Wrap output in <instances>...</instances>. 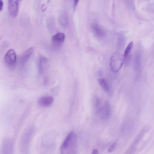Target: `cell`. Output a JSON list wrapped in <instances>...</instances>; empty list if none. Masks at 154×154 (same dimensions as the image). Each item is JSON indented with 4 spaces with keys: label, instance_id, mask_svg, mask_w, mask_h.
<instances>
[{
    "label": "cell",
    "instance_id": "4fadbf2b",
    "mask_svg": "<svg viewBox=\"0 0 154 154\" xmlns=\"http://www.w3.org/2000/svg\"><path fill=\"white\" fill-rule=\"evenodd\" d=\"M47 58L43 55L39 56L38 62V69L40 73H42L44 70L47 63Z\"/></svg>",
    "mask_w": 154,
    "mask_h": 154
},
{
    "label": "cell",
    "instance_id": "ba28073f",
    "mask_svg": "<svg viewBox=\"0 0 154 154\" xmlns=\"http://www.w3.org/2000/svg\"><path fill=\"white\" fill-rule=\"evenodd\" d=\"M58 20L60 24L63 26L66 27L67 26L69 17L66 11H63L59 14Z\"/></svg>",
    "mask_w": 154,
    "mask_h": 154
},
{
    "label": "cell",
    "instance_id": "ffe728a7",
    "mask_svg": "<svg viewBox=\"0 0 154 154\" xmlns=\"http://www.w3.org/2000/svg\"><path fill=\"white\" fill-rule=\"evenodd\" d=\"M98 74L100 76H102L103 75V72L101 71H99L98 72Z\"/></svg>",
    "mask_w": 154,
    "mask_h": 154
},
{
    "label": "cell",
    "instance_id": "9a60e30c",
    "mask_svg": "<svg viewBox=\"0 0 154 154\" xmlns=\"http://www.w3.org/2000/svg\"><path fill=\"white\" fill-rule=\"evenodd\" d=\"M93 105L94 109L97 110L101 106V101L97 96L94 97L93 100Z\"/></svg>",
    "mask_w": 154,
    "mask_h": 154
},
{
    "label": "cell",
    "instance_id": "5bb4252c",
    "mask_svg": "<svg viewBox=\"0 0 154 154\" xmlns=\"http://www.w3.org/2000/svg\"><path fill=\"white\" fill-rule=\"evenodd\" d=\"M98 82L102 89L106 92L108 93L110 91V88L106 80L103 78L98 79Z\"/></svg>",
    "mask_w": 154,
    "mask_h": 154
},
{
    "label": "cell",
    "instance_id": "2e32d148",
    "mask_svg": "<svg viewBox=\"0 0 154 154\" xmlns=\"http://www.w3.org/2000/svg\"><path fill=\"white\" fill-rule=\"evenodd\" d=\"M116 145V143H114L112 144L108 149V152L110 153L112 152L115 149Z\"/></svg>",
    "mask_w": 154,
    "mask_h": 154
},
{
    "label": "cell",
    "instance_id": "8fae6325",
    "mask_svg": "<svg viewBox=\"0 0 154 154\" xmlns=\"http://www.w3.org/2000/svg\"><path fill=\"white\" fill-rule=\"evenodd\" d=\"M33 48L31 47L26 50L21 56L20 61L22 65H24L27 61L32 55Z\"/></svg>",
    "mask_w": 154,
    "mask_h": 154
},
{
    "label": "cell",
    "instance_id": "ac0fdd59",
    "mask_svg": "<svg viewBox=\"0 0 154 154\" xmlns=\"http://www.w3.org/2000/svg\"><path fill=\"white\" fill-rule=\"evenodd\" d=\"M91 154H99V152L97 150L95 149L93 150Z\"/></svg>",
    "mask_w": 154,
    "mask_h": 154
},
{
    "label": "cell",
    "instance_id": "9c48e42d",
    "mask_svg": "<svg viewBox=\"0 0 154 154\" xmlns=\"http://www.w3.org/2000/svg\"><path fill=\"white\" fill-rule=\"evenodd\" d=\"M141 55L137 53L135 55L134 62V70L135 77L137 78L139 76L140 71Z\"/></svg>",
    "mask_w": 154,
    "mask_h": 154
},
{
    "label": "cell",
    "instance_id": "7c38bea8",
    "mask_svg": "<svg viewBox=\"0 0 154 154\" xmlns=\"http://www.w3.org/2000/svg\"><path fill=\"white\" fill-rule=\"evenodd\" d=\"M133 45V42H131L127 46L125 51L123 58L124 63L126 65H128L129 63L131 57L130 54Z\"/></svg>",
    "mask_w": 154,
    "mask_h": 154
},
{
    "label": "cell",
    "instance_id": "e0dca14e",
    "mask_svg": "<svg viewBox=\"0 0 154 154\" xmlns=\"http://www.w3.org/2000/svg\"><path fill=\"white\" fill-rule=\"evenodd\" d=\"M3 7V1L0 0V11L2 10Z\"/></svg>",
    "mask_w": 154,
    "mask_h": 154
},
{
    "label": "cell",
    "instance_id": "7a4b0ae2",
    "mask_svg": "<svg viewBox=\"0 0 154 154\" xmlns=\"http://www.w3.org/2000/svg\"><path fill=\"white\" fill-rule=\"evenodd\" d=\"M124 58L123 55L118 52L112 54L110 59V66L112 72L116 73L118 72L123 65Z\"/></svg>",
    "mask_w": 154,
    "mask_h": 154
},
{
    "label": "cell",
    "instance_id": "30bf717a",
    "mask_svg": "<svg viewBox=\"0 0 154 154\" xmlns=\"http://www.w3.org/2000/svg\"><path fill=\"white\" fill-rule=\"evenodd\" d=\"M54 101V98L51 96L41 97L38 100L39 104L42 106L48 107L51 105Z\"/></svg>",
    "mask_w": 154,
    "mask_h": 154
},
{
    "label": "cell",
    "instance_id": "52a82bcc",
    "mask_svg": "<svg viewBox=\"0 0 154 154\" xmlns=\"http://www.w3.org/2000/svg\"><path fill=\"white\" fill-rule=\"evenodd\" d=\"M91 31L94 35L97 37L102 38L106 35L105 31L100 26L96 23L91 24Z\"/></svg>",
    "mask_w": 154,
    "mask_h": 154
},
{
    "label": "cell",
    "instance_id": "5b68a950",
    "mask_svg": "<svg viewBox=\"0 0 154 154\" xmlns=\"http://www.w3.org/2000/svg\"><path fill=\"white\" fill-rule=\"evenodd\" d=\"M65 39L64 33L58 32L54 35L52 37V43L53 47L58 48L62 45Z\"/></svg>",
    "mask_w": 154,
    "mask_h": 154
},
{
    "label": "cell",
    "instance_id": "8992f818",
    "mask_svg": "<svg viewBox=\"0 0 154 154\" xmlns=\"http://www.w3.org/2000/svg\"><path fill=\"white\" fill-rule=\"evenodd\" d=\"M19 0H9L8 1V8L10 15L13 17L18 15L19 7Z\"/></svg>",
    "mask_w": 154,
    "mask_h": 154
},
{
    "label": "cell",
    "instance_id": "6da1fadb",
    "mask_svg": "<svg viewBox=\"0 0 154 154\" xmlns=\"http://www.w3.org/2000/svg\"><path fill=\"white\" fill-rule=\"evenodd\" d=\"M77 137L73 131L69 132L60 147L61 154H76L78 151Z\"/></svg>",
    "mask_w": 154,
    "mask_h": 154
},
{
    "label": "cell",
    "instance_id": "d6986e66",
    "mask_svg": "<svg viewBox=\"0 0 154 154\" xmlns=\"http://www.w3.org/2000/svg\"><path fill=\"white\" fill-rule=\"evenodd\" d=\"M79 2L78 0H75L74 2V7H75Z\"/></svg>",
    "mask_w": 154,
    "mask_h": 154
},
{
    "label": "cell",
    "instance_id": "3957f363",
    "mask_svg": "<svg viewBox=\"0 0 154 154\" xmlns=\"http://www.w3.org/2000/svg\"><path fill=\"white\" fill-rule=\"evenodd\" d=\"M97 114L100 117L103 119H107L110 116L111 109L110 105L107 101H106L102 106L97 110Z\"/></svg>",
    "mask_w": 154,
    "mask_h": 154
},
{
    "label": "cell",
    "instance_id": "277c9868",
    "mask_svg": "<svg viewBox=\"0 0 154 154\" xmlns=\"http://www.w3.org/2000/svg\"><path fill=\"white\" fill-rule=\"evenodd\" d=\"M17 58V54L15 50L13 49H10L5 55V63L7 66L10 67H13L16 63Z\"/></svg>",
    "mask_w": 154,
    "mask_h": 154
}]
</instances>
